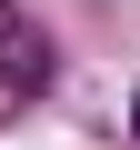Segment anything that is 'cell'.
I'll return each instance as SVG.
<instances>
[{
  "label": "cell",
  "mask_w": 140,
  "mask_h": 150,
  "mask_svg": "<svg viewBox=\"0 0 140 150\" xmlns=\"http://www.w3.org/2000/svg\"><path fill=\"white\" fill-rule=\"evenodd\" d=\"M60 80V50H50V30L20 10V0H0V90L10 100H40Z\"/></svg>",
  "instance_id": "obj_1"
}]
</instances>
